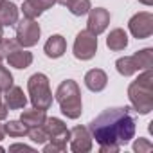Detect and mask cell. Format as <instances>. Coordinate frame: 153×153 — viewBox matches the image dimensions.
<instances>
[{
  "instance_id": "obj_33",
  "label": "cell",
  "mask_w": 153,
  "mask_h": 153,
  "mask_svg": "<svg viewBox=\"0 0 153 153\" xmlns=\"http://www.w3.org/2000/svg\"><path fill=\"white\" fill-rule=\"evenodd\" d=\"M2 38H4V25L0 24V40H2Z\"/></svg>"
},
{
  "instance_id": "obj_34",
  "label": "cell",
  "mask_w": 153,
  "mask_h": 153,
  "mask_svg": "<svg viewBox=\"0 0 153 153\" xmlns=\"http://www.w3.org/2000/svg\"><path fill=\"white\" fill-rule=\"evenodd\" d=\"M0 67H2V56H0Z\"/></svg>"
},
{
  "instance_id": "obj_7",
  "label": "cell",
  "mask_w": 153,
  "mask_h": 153,
  "mask_svg": "<svg viewBox=\"0 0 153 153\" xmlns=\"http://www.w3.org/2000/svg\"><path fill=\"white\" fill-rule=\"evenodd\" d=\"M15 25H16V42L20 43V47L27 49V47H33L38 43L42 29H40V24L36 20L24 18V20L16 22Z\"/></svg>"
},
{
  "instance_id": "obj_13",
  "label": "cell",
  "mask_w": 153,
  "mask_h": 153,
  "mask_svg": "<svg viewBox=\"0 0 153 153\" xmlns=\"http://www.w3.org/2000/svg\"><path fill=\"white\" fill-rule=\"evenodd\" d=\"M65 51H67V40L61 34H52L45 42V47H43V52L47 54V58H52V59L61 58Z\"/></svg>"
},
{
  "instance_id": "obj_18",
  "label": "cell",
  "mask_w": 153,
  "mask_h": 153,
  "mask_svg": "<svg viewBox=\"0 0 153 153\" xmlns=\"http://www.w3.org/2000/svg\"><path fill=\"white\" fill-rule=\"evenodd\" d=\"M47 115H45V110H38V108H33V110H24L22 115H20V121L27 126V128H36V126H42L45 123Z\"/></svg>"
},
{
  "instance_id": "obj_28",
  "label": "cell",
  "mask_w": 153,
  "mask_h": 153,
  "mask_svg": "<svg viewBox=\"0 0 153 153\" xmlns=\"http://www.w3.org/2000/svg\"><path fill=\"white\" fill-rule=\"evenodd\" d=\"M9 151H34V149L27 144H13L9 146Z\"/></svg>"
},
{
  "instance_id": "obj_15",
  "label": "cell",
  "mask_w": 153,
  "mask_h": 153,
  "mask_svg": "<svg viewBox=\"0 0 153 153\" xmlns=\"http://www.w3.org/2000/svg\"><path fill=\"white\" fill-rule=\"evenodd\" d=\"M18 22V7L9 0H0V24L11 27Z\"/></svg>"
},
{
  "instance_id": "obj_14",
  "label": "cell",
  "mask_w": 153,
  "mask_h": 153,
  "mask_svg": "<svg viewBox=\"0 0 153 153\" xmlns=\"http://www.w3.org/2000/svg\"><path fill=\"white\" fill-rule=\"evenodd\" d=\"M4 103L7 106V110H20V108H25L27 105V97L24 94V90L20 87H9L6 90V96H4Z\"/></svg>"
},
{
  "instance_id": "obj_26",
  "label": "cell",
  "mask_w": 153,
  "mask_h": 153,
  "mask_svg": "<svg viewBox=\"0 0 153 153\" xmlns=\"http://www.w3.org/2000/svg\"><path fill=\"white\" fill-rule=\"evenodd\" d=\"M153 149V144L148 140V139H144V137H139L135 142H133V151H137V153H148V151H151Z\"/></svg>"
},
{
  "instance_id": "obj_35",
  "label": "cell",
  "mask_w": 153,
  "mask_h": 153,
  "mask_svg": "<svg viewBox=\"0 0 153 153\" xmlns=\"http://www.w3.org/2000/svg\"><path fill=\"white\" fill-rule=\"evenodd\" d=\"M0 151H4V148H2V146H0Z\"/></svg>"
},
{
  "instance_id": "obj_17",
  "label": "cell",
  "mask_w": 153,
  "mask_h": 153,
  "mask_svg": "<svg viewBox=\"0 0 153 153\" xmlns=\"http://www.w3.org/2000/svg\"><path fill=\"white\" fill-rule=\"evenodd\" d=\"M106 47L114 52H119V51H124L128 47V34L123 31V29H114L110 31L108 38H106Z\"/></svg>"
},
{
  "instance_id": "obj_21",
  "label": "cell",
  "mask_w": 153,
  "mask_h": 153,
  "mask_svg": "<svg viewBox=\"0 0 153 153\" xmlns=\"http://www.w3.org/2000/svg\"><path fill=\"white\" fill-rule=\"evenodd\" d=\"M135 58H137V63H139V70H146V68L153 67V49L148 47V49L137 51Z\"/></svg>"
},
{
  "instance_id": "obj_2",
  "label": "cell",
  "mask_w": 153,
  "mask_h": 153,
  "mask_svg": "<svg viewBox=\"0 0 153 153\" xmlns=\"http://www.w3.org/2000/svg\"><path fill=\"white\" fill-rule=\"evenodd\" d=\"M128 99L137 114L146 115L153 110V70L146 68L128 87Z\"/></svg>"
},
{
  "instance_id": "obj_32",
  "label": "cell",
  "mask_w": 153,
  "mask_h": 153,
  "mask_svg": "<svg viewBox=\"0 0 153 153\" xmlns=\"http://www.w3.org/2000/svg\"><path fill=\"white\" fill-rule=\"evenodd\" d=\"M140 4H144V6H151L153 4V0H139Z\"/></svg>"
},
{
  "instance_id": "obj_19",
  "label": "cell",
  "mask_w": 153,
  "mask_h": 153,
  "mask_svg": "<svg viewBox=\"0 0 153 153\" xmlns=\"http://www.w3.org/2000/svg\"><path fill=\"white\" fill-rule=\"evenodd\" d=\"M115 68L121 76L128 78V76H133L135 72H139V63H137V58L135 54L133 56H124V58H119L115 61Z\"/></svg>"
},
{
  "instance_id": "obj_30",
  "label": "cell",
  "mask_w": 153,
  "mask_h": 153,
  "mask_svg": "<svg viewBox=\"0 0 153 153\" xmlns=\"http://www.w3.org/2000/svg\"><path fill=\"white\" fill-rule=\"evenodd\" d=\"M70 2H72V0H56V4H61V6H65V7H67Z\"/></svg>"
},
{
  "instance_id": "obj_27",
  "label": "cell",
  "mask_w": 153,
  "mask_h": 153,
  "mask_svg": "<svg viewBox=\"0 0 153 153\" xmlns=\"http://www.w3.org/2000/svg\"><path fill=\"white\" fill-rule=\"evenodd\" d=\"M121 149V146H114V144H105V146H99V151L101 153H117Z\"/></svg>"
},
{
  "instance_id": "obj_6",
  "label": "cell",
  "mask_w": 153,
  "mask_h": 153,
  "mask_svg": "<svg viewBox=\"0 0 153 153\" xmlns=\"http://www.w3.org/2000/svg\"><path fill=\"white\" fill-rule=\"evenodd\" d=\"M74 56L81 59V61H88L96 56L97 52V38L96 34H92L90 31H79L78 36H76V42H74Z\"/></svg>"
},
{
  "instance_id": "obj_1",
  "label": "cell",
  "mask_w": 153,
  "mask_h": 153,
  "mask_svg": "<svg viewBox=\"0 0 153 153\" xmlns=\"http://www.w3.org/2000/svg\"><path fill=\"white\" fill-rule=\"evenodd\" d=\"M88 131L99 146H124L135 135V119L128 106L106 108L90 123Z\"/></svg>"
},
{
  "instance_id": "obj_8",
  "label": "cell",
  "mask_w": 153,
  "mask_h": 153,
  "mask_svg": "<svg viewBox=\"0 0 153 153\" xmlns=\"http://www.w3.org/2000/svg\"><path fill=\"white\" fill-rule=\"evenodd\" d=\"M128 29L133 34V38H137V40L149 38L153 34V15L148 11L133 15L128 22Z\"/></svg>"
},
{
  "instance_id": "obj_3",
  "label": "cell",
  "mask_w": 153,
  "mask_h": 153,
  "mask_svg": "<svg viewBox=\"0 0 153 153\" xmlns=\"http://www.w3.org/2000/svg\"><path fill=\"white\" fill-rule=\"evenodd\" d=\"M56 101L59 105V110L63 115L68 119H78L83 112V103H81V90L78 83L67 79L63 81L58 90H56Z\"/></svg>"
},
{
  "instance_id": "obj_4",
  "label": "cell",
  "mask_w": 153,
  "mask_h": 153,
  "mask_svg": "<svg viewBox=\"0 0 153 153\" xmlns=\"http://www.w3.org/2000/svg\"><path fill=\"white\" fill-rule=\"evenodd\" d=\"M27 90L31 96V103L38 110H49L52 105V92L49 87V78L42 72L33 74L27 81Z\"/></svg>"
},
{
  "instance_id": "obj_24",
  "label": "cell",
  "mask_w": 153,
  "mask_h": 153,
  "mask_svg": "<svg viewBox=\"0 0 153 153\" xmlns=\"http://www.w3.org/2000/svg\"><path fill=\"white\" fill-rule=\"evenodd\" d=\"M16 49H20V43L16 40H11V38H2L0 40V56L2 58H6L9 52H13Z\"/></svg>"
},
{
  "instance_id": "obj_12",
  "label": "cell",
  "mask_w": 153,
  "mask_h": 153,
  "mask_svg": "<svg viewBox=\"0 0 153 153\" xmlns=\"http://www.w3.org/2000/svg\"><path fill=\"white\" fill-rule=\"evenodd\" d=\"M106 83H108V76L105 70L101 68H92L85 74V85L88 90L92 92H101L106 88Z\"/></svg>"
},
{
  "instance_id": "obj_11",
  "label": "cell",
  "mask_w": 153,
  "mask_h": 153,
  "mask_svg": "<svg viewBox=\"0 0 153 153\" xmlns=\"http://www.w3.org/2000/svg\"><path fill=\"white\" fill-rule=\"evenodd\" d=\"M54 4H56V0H25L22 4V13L25 18L36 20L43 11L51 9Z\"/></svg>"
},
{
  "instance_id": "obj_9",
  "label": "cell",
  "mask_w": 153,
  "mask_h": 153,
  "mask_svg": "<svg viewBox=\"0 0 153 153\" xmlns=\"http://www.w3.org/2000/svg\"><path fill=\"white\" fill-rule=\"evenodd\" d=\"M70 149L74 153H88L92 149V135L85 126H74L70 130Z\"/></svg>"
},
{
  "instance_id": "obj_5",
  "label": "cell",
  "mask_w": 153,
  "mask_h": 153,
  "mask_svg": "<svg viewBox=\"0 0 153 153\" xmlns=\"http://www.w3.org/2000/svg\"><path fill=\"white\" fill-rule=\"evenodd\" d=\"M43 128L47 131V139L51 140V144L56 146L59 151H65L67 142L70 139V130L67 128V124L58 117H47L43 123Z\"/></svg>"
},
{
  "instance_id": "obj_23",
  "label": "cell",
  "mask_w": 153,
  "mask_h": 153,
  "mask_svg": "<svg viewBox=\"0 0 153 153\" xmlns=\"http://www.w3.org/2000/svg\"><path fill=\"white\" fill-rule=\"evenodd\" d=\"M27 135H29V139H31L34 144H45V142L49 140V139H47V131H45L43 124H42V126H36V128H29Z\"/></svg>"
},
{
  "instance_id": "obj_20",
  "label": "cell",
  "mask_w": 153,
  "mask_h": 153,
  "mask_svg": "<svg viewBox=\"0 0 153 153\" xmlns=\"http://www.w3.org/2000/svg\"><path fill=\"white\" fill-rule=\"evenodd\" d=\"M4 131L9 137H24V135H27L29 128L22 121H9V123L4 124Z\"/></svg>"
},
{
  "instance_id": "obj_29",
  "label": "cell",
  "mask_w": 153,
  "mask_h": 153,
  "mask_svg": "<svg viewBox=\"0 0 153 153\" xmlns=\"http://www.w3.org/2000/svg\"><path fill=\"white\" fill-rule=\"evenodd\" d=\"M6 117H7V106L2 101V97H0V121H4Z\"/></svg>"
},
{
  "instance_id": "obj_16",
  "label": "cell",
  "mask_w": 153,
  "mask_h": 153,
  "mask_svg": "<svg viewBox=\"0 0 153 153\" xmlns=\"http://www.w3.org/2000/svg\"><path fill=\"white\" fill-rule=\"evenodd\" d=\"M6 59H7V63H9L11 67L22 70V68L31 67V63H33V54H31L29 51H25V49H16V51L9 52V54L6 56Z\"/></svg>"
},
{
  "instance_id": "obj_25",
  "label": "cell",
  "mask_w": 153,
  "mask_h": 153,
  "mask_svg": "<svg viewBox=\"0 0 153 153\" xmlns=\"http://www.w3.org/2000/svg\"><path fill=\"white\" fill-rule=\"evenodd\" d=\"M9 87H13V74L6 67H0V92H6Z\"/></svg>"
},
{
  "instance_id": "obj_31",
  "label": "cell",
  "mask_w": 153,
  "mask_h": 153,
  "mask_svg": "<svg viewBox=\"0 0 153 153\" xmlns=\"http://www.w3.org/2000/svg\"><path fill=\"white\" fill-rule=\"evenodd\" d=\"M4 137H6V131H4V126L0 124V140H4Z\"/></svg>"
},
{
  "instance_id": "obj_10",
  "label": "cell",
  "mask_w": 153,
  "mask_h": 153,
  "mask_svg": "<svg viewBox=\"0 0 153 153\" xmlns=\"http://www.w3.org/2000/svg\"><path fill=\"white\" fill-rule=\"evenodd\" d=\"M110 25V13L105 7H96L88 11V22H87V31H90L92 34H101L106 31V27Z\"/></svg>"
},
{
  "instance_id": "obj_22",
  "label": "cell",
  "mask_w": 153,
  "mask_h": 153,
  "mask_svg": "<svg viewBox=\"0 0 153 153\" xmlns=\"http://www.w3.org/2000/svg\"><path fill=\"white\" fill-rule=\"evenodd\" d=\"M68 11L74 15V16H83L90 11V0H72V2L67 6Z\"/></svg>"
}]
</instances>
